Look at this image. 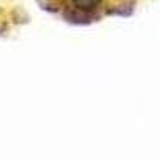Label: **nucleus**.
<instances>
[{
  "label": "nucleus",
  "mask_w": 160,
  "mask_h": 160,
  "mask_svg": "<svg viewBox=\"0 0 160 160\" xmlns=\"http://www.w3.org/2000/svg\"><path fill=\"white\" fill-rule=\"evenodd\" d=\"M102 0H72V5L78 10H83V11H91L101 5Z\"/></svg>",
  "instance_id": "f257e3e1"
}]
</instances>
